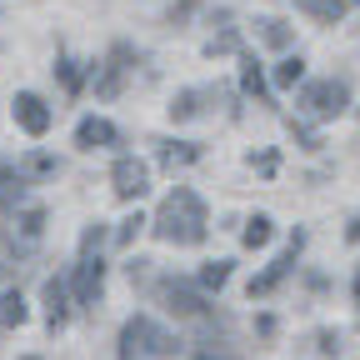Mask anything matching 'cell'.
Wrapping results in <instances>:
<instances>
[{
    "mask_svg": "<svg viewBox=\"0 0 360 360\" xmlns=\"http://www.w3.org/2000/svg\"><path fill=\"white\" fill-rule=\"evenodd\" d=\"M155 236L160 240H170V245H200L205 240V200L195 195V191H186V186H175L165 200H160V210H155Z\"/></svg>",
    "mask_w": 360,
    "mask_h": 360,
    "instance_id": "cell-1",
    "label": "cell"
},
{
    "mask_svg": "<svg viewBox=\"0 0 360 360\" xmlns=\"http://www.w3.org/2000/svg\"><path fill=\"white\" fill-rule=\"evenodd\" d=\"M170 350H175V340L150 321V315H130L120 326V355L115 360H160Z\"/></svg>",
    "mask_w": 360,
    "mask_h": 360,
    "instance_id": "cell-2",
    "label": "cell"
},
{
    "mask_svg": "<svg viewBox=\"0 0 360 360\" xmlns=\"http://www.w3.org/2000/svg\"><path fill=\"white\" fill-rule=\"evenodd\" d=\"M345 101H350V85H345V80H315V85H305V90H300V105H305L315 120L340 115V110H345Z\"/></svg>",
    "mask_w": 360,
    "mask_h": 360,
    "instance_id": "cell-3",
    "label": "cell"
},
{
    "mask_svg": "<svg viewBox=\"0 0 360 360\" xmlns=\"http://www.w3.org/2000/svg\"><path fill=\"white\" fill-rule=\"evenodd\" d=\"M141 65V56L130 51V45H115V51L105 56V65L96 70V96L101 101H110V96H120L125 90V80H130V70Z\"/></svg>",
    "mask_w": 360,
    "mask_h": 360,
    "instance_id": "cell-4",
    "label": "cell"
},
{
    "mask_svg": "<svg viewBox=\"0 0 360 360\" xmlns=\"http://www.w3.org/2000/svg\"><path fill=\"white\" fill-rule=\"evenodd\" d=\"M110 191H115L120 200H141V195L150 191V165L135 160V155H120L115 170H110Z\"/></svg>",
    "mask_w": 360,
    "mask_h": 360,
    "instance_id": "cell-5",
    "label": "cell"
},
{
    "mask_svg": "<svg viewBox=\"0 0 360 360\" xmlns=\"http://www.w3.org/2000/svg\"><path fill=\"white\" fill-rule=\"evenodd\" d=\"M101 285H105V260L96 250H85L80 265H75V305H96Z\"/></svg>",
    "mask_w": 360,
    "mask_h": 360,
    "instance_id": "cell-6",
    "label": "cell"
},
{
    "mask_svg": "<svg viewBox=\"0 0 360 360\" xmlns=\"http://www.w3.org/2000/svg\"><path fill=\"white\" fill-rule=\"evenodd\" d=\"M300 245H305V236L295 231V240L285 245V255H281L276 265H270L265 276H255V281H250V295H270V290H276V285H281V281L290 276V270H295V255H300Z\"/></svg>",
    "mask_w": 360,
    "mask_h": 360,
    "instance_id": "cell-7",
    "label": "cell"
},
{
    "mask_svg": "<svg viewBox=\"0 0 360 360\" xmlns=\"http://www.w3.org/2000/svg\"><path fill=\"white\" fill-rule=\"evenodd\" d=\"M15 120H20L25 135H45L51 130V105H45L40 96H30V90H20L15 96Z\"/></svg>",
    "mask_w": 360,
    "mask_h": 360,
    "instance_id": "cell-8",
    "label": "cell"
},
{
    "mask_svg": "<svg viewBox=\"0 0 360 360\" xmlns=\"http://www.w3.org/2000/svg\"><path fill=\"white\" fill-rule=\"evenodd\" d=\"M165 310L180 315V321H200V315H210L205 295H195V290H186V285H165Z\"/></svg>",
    "mask_w": 360,
    "mask_h": 360,
    "instance_id": "cell-9",
    "label": "cell"
},
{
    "mask_svg": "<svg viewBox=\"0 0 360 360\" xmlns=\"http://www.w3.org/2000/svg\"><path fill=\"white\" fill-rule=\"evenodd\" d=\"M75 146H80V150H101V146H115V125H110V120H101V115L80 120V125H75Z\"/></svg>",
    "mask_w": 360,
    "mask_h": 360,
    "instance_id": "cell-10",
    "label": "cell"
},
{
    "mask_svg": "<svg viewBox=\"0 0 360 360\" xmlns=\"http://www.w3.org/2000/svg\"><path fill=\"white\" fill-rule=\"evenodd\" d=\"M25 200V170L20 165H0V205L15 210Z\"/></svg>",
    "mask_w": 360,
    "mask_h": 360,
    "instance_id": "cell-11",
    "label": "cell"
},
{
    "mask_svg": "<svg viewBox=\"0 0 360 360\" xmlns=\"http://www.w3.org/2000/svg\"><path fill=\"white\" fill-rule=\"evenodd\" d=\"M65 315H70V305H65V281H45V321H51V330L65 326Z\"/></svg>",
    "mask_w": 360,
    "mask_h": 360,
    "instance_id": "cell-12",
    "label": "cell"
},
{
    "mask_svg": "<svg viewBox=\"0 0 360 360\" xmlns=\"http://www.w3.org/2000/svg\"><path fill=\"white\" fill-rule=\"evenodd\" d=\"M295 6H300L305 15H315L321 25H335V20L345 15V6H350V0H295Z\"/></svg>",
    "mask_w": 360,
    "mask_h": 360,
    "instance_id": "cell-13",
    "label": "cell"
},
{
    "mask_svg": "<svg viewBox=\"0 0 360 360\" xmlns=\"http://www.w3.org/2000/svg\"><path fill=\"white\" fill-rule=\"evenodd\" d=\"M0 326H6V330L25 326V300H20V290H0Z\"/></svg>",
    "mask_w": 360,
    "mask_h": 360,
    "instance_id": "cell-14",
    "label": "cell"
},
{
    "mask_svg": "<svg viewBox=\"0 0 360 360\" xmlns=\"http://www.w3.org/2000/svg\"><path fill=\"white\" fill-rule=\"evenodd\" d=\"M240 90L255 101H265V75H260V60L255 56H240Z\"/></svg>",
    "mask_w": 360,
    "mask_h": 360,
    "instance_id": "cell-15",
    "label": "cell"
},
{
    "mask_svg": "<svg viewBox=\"0 0 360 360\" xmlns=\"http://www.w3.org/2000/svg\"><path fill=\"white\" fill-rule=\"evenodd\" d=\"M200 101H205V90H180V96L170 101V115H175V120H191V115H200V110H205Z\"/></svg>",
    "mask_w": 360,
    "mask_h": 360,
    "instance_id": "cell-16",
    "label": "cell"
},
{
    "mask_svg": "<svg viewBox=\"0 0 360 360\" xmlns=\"http://www.w3.org/2000/svg\"><path fill=\"white\" fill-rule=\"evenodd\" d=\"M195 160H200V150H195V146H180V141H175V146H160V165H165V170L195 165Z\"/></svg>",
    "mask_w": 360,
    "mask_h": 360,
    "instance_id": "cell-17",
    "label": "cell"
},
{
    "mask_svg": "<svg viewBox=\"0 0 360 360\" xmlns=\"http://www.w3.org/2000/svg\"><path fill=\"white\" fill-rule=\"evenodd\" d=\"M300 80H305V60H300V56H285V60L276 65V85H281V90H295Z\"/></svg>",
    "mask_w": 360,
    "mask_h": 360,
    "instance_id": "cell-18",
    "label": "cell"
},
{
    "mask_svg": "<svg viewBox=\"0 0 360 360\" xmlns=\"http://www.w3.org/2000/svg\"><path fill=\"white\" fill-rule=\"evenodd\" d=\"M240 240H245V250H260V245L270 240V220H265V215H250L245 231H240Z\"/></svg>",
    "mask_w": 360,
    "mask_h": 360,
    "instance_id": "cell-19",
    "label": "cell"
},
{
    "mask_svg": "<svg viewBox=\"0 0 360 360\" xmlns=\"http://www.w3.org/2000/svg\"><path fill=\"white\" fill-rule=\"evenodd\" d=\"M225 281H231V260H210L200 270V290H220Z\"/></svg>",
    "mask_w": 360,
    "mask_h": 360,
    "instance_id": "cell-20",
    "label": "cell"
},
{
    "mask_svg": "<svg viewBox=\"0 0 360 360\" xmlns=\"http://www.w3.org/2000/svg\"><path fill=\"white\" fill-rule=\"evenodd\" d=\"M260 35H265V45H276V51L290 45V25L285 20H260Z\"/></svg>",
    "mask_w": 360,
    "mask_h": 360,
    "instance_id": "cell-21",
    "label": "cell"
},
{
    "mask_svg": "<svg viewBox=\"0 0 360 360\" xmlns=\"http://www.w3.org/2000/svg\"><path fill=\"white\" fill-rule=\"evenodd\" d=\"M195 360H245V355H236L231 345H215V340H205V345H195Z\"/></svg>",
    "mask_w": 360,
    "mask_h": 360,
    "instance_id": "cell-22",
    "label": "cell"
},
{
    "mask_svg": "<svg viewBox=\"0 0 360 360\" xmlns=\"http://www.w3.org/2000/svg\"><path fill=\"white\" fill-rule=\"evenodd\" d=\"M56 75H60V85H65V90H80V85H85V75H80V65H75V60H56Z\"/></svg>",
    "mask_w": 360,
    "mask_h": 360,
    "instance_id": "cell-23",
    "label": "cell"
},
{
    "mask_svg": "<svg viewBox=\"0 0 360 360\" xmlns=\"http://www.w3.org/2000/svg\"><path fill=\"white\" fill-rule=\"evenodd\" d=\"M40 225H45V210H25V215H20V236L35 240V236H40Z\"/></svg>",
    "mask_w": 360,
    "mask_h": 360,
    "instance_id": "cell-24",
    "label": "cell"
},
{
    "mask_svg": "<svg viewBox=\"0 0 360 360\" xmlns=\"http://www.w3.org/2000/svg\"><path fill=\"white\" fill-rule=\"evenodd\" d=\"M141 225H146L141 215H130V220H120V231H115V245H130L135 236H141Z\"/></svg>",
    "mask_w": 360,
    "mask_h": 360,
    "instance_id": "cell-25",
    "label": "cell"
},
{
    "mask_svg": "<svg viewBox=\"0 0 360 360\" xmlns=\"http://www.w3.org/2000/svg\"><path fill=\"white\" fill-rule=\"evenodd\" d=\"M20 170H25V175H51V170H56V160H51V155H30Z\"/></svg>",
    "mask_w": 360,
    "mask_h": 360,
    "instance_id": "cell-26",
    "label": "cell"
},
{
    "mask_svg": "<svg viewBox=\"0 0 360 360\" xmlns=\"http://www.w3.org/2000/svg\"><path fill=\"white\" fill-rule=\"evenodd\" d=\"M101 240H105V225H90V231L80 236V255L85 250H101Z\"/></svg>",
    "mask_w": 360,
    "mask_h": 360,
    "instance_id": "cell-27",
    "label": "cell"
},
{
    "mask_svg": "<svg viewBox=\"0 0 360 360\" xmlns=\"http://www.w3.org/2000/svg\"><path fill=\"white\" fill-rule=\"evenodd\" d=\"M345 236H350V240H355V245H360V215H355V220H350V231H345Z\"/></svg>",
    "mask_w": 360,
    "mask_h": 360,
    "instance_id": "cell-28",
    "label": "cell"
},
{
    "mask_svg": "<svg viewBox=\"0 0 360 360\" xmlns=\"http://www.w3.org/2000/svg\"><path fill=\"white\" fill-rule=\"evenodd\" d=\"M355 305H360V270H355Z\"/></svg>",
    "mask_w": 360,
    "mask_h": 360,
    "instance_id": "cell-29",
    "label": "cell"
},
{
    "mask_svg": "<svg viewBox=\"0 0 360 360\" xmlns=\"http://www.w3.org/2000/svg\"><path fill=\"white\" fill-rule=\"evenodd\" d=\"M6 270H11V265H6V260H0V276H6Z\"/></svg>",
    "mask_w": 360,
    "mask_h": 360,
    "instance_id": "cell-30",
    "label": "cell"
}]
</instances>
